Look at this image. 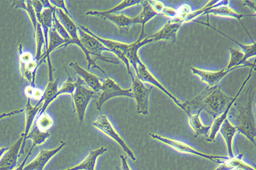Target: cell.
I'll return each mask as SVG.
<instances>
[{"mask_svg": "<svg viewBox=\"0 0 256 170\" xmlns=\"http://www.w3.org/2000/svg\"><path fill=\"white\" fill-rule=\"evenodd\" d=\"M232 98L222 91L220 85L218 84L216 86H207L193 100L182 102V106L188 116L204 111L216 119L222 114Z\"/></svg>", "mask_w": 256, "mask_h": 170, "instance_id": "1", "label": "cell"}, {"mask_svg": "<svg viewBox=\"0 0 256 170\" xmlns=\"http://www.w3.org/2000/svg\"><path fill=\"white\" fill-rule=\"evenodd\" d=\"M246 100L233 103L228 114L227 119L238 132L241 133L256 146V128L253 103L254 93L248 88Z\"/></svg>", "mask_w": 256, "mask_h": 170, "instance_id": "2", "label": "cell"}, {"mask_svg": "<svg viewBox=\"0 0 256 170\" xmlns=\"http://www.w3.org/2000/svg\"><path fill=\"white\" fill-rule=\"evenodd\" d=\"M152 139L158 140L162 143L168 144L169 146L172 147L176 151L179 152L180 153L188 154L198 156L206 160H211V162L216 163V164H220L224 160H227L228 158V156H218V155H210L206 154L200 152L194 148L189 144L184 143V142L178 141V140L168 138L162 136L161 135L157 134H150Z\"/></svg>", "mask_w": 256, "mask_h": 170, "instance_id": "3", "label": "cell"}, {"mask_svg": "<svg viewBox=\"0 0 256 170\" xmlns=\"http://www.w3.org/2000/svg\"><path fill=\"white\" fill-rule=\"evenodd\" d=\"M75 84H76V88L72 96L73 103H74L75 112L80 121L83 122L89 102L92 98L95 97L97 93L88 88L79 77L75 82Z\"/></svg>", "mask_w": 256, "mask_h": 170, "instance_id": "4", "label": "cell"}, {"mask_svg": "<svg viewBox=\"0 0 256 170\" xmlns=\"http://www.w3.org/2000/svg\"><path fill=\"white\" fill-rule=\"evenodd\" d=\"M99 98L96 102V108L102 111V106L105 102L114 98L126 97L132 98V89H123L116 82L108 76L102 81Z\"/></svg>", "mask_w": 256, "mask_h": 170, "instance_id": "5", "label": "cell"}, {"mask_svg": "<svg viewBox=\"0 0 256 170\" xmlns=\"http://www.w3.org/2000/svg\"><path fill=\"white\" fill-rule=\"evenodd\" d=\"M78 35L81 42L82 46L92 56L95 60H100L108 64H118L120 62L114 58H108L102 54L104 52L109 50L98 41L97 39L89 35L86 32L82 30L79 27H78Z\"/></svg>", "mask_w": 256, "mask_h": 170, "instance_id": "6", "label": "cell"}, {"mask_svg": "<svg viewBox=\"0 0 256 170\" xmlns=\"http://www.w3.org/2000/svg\"><path fill=\"white\" fill-rule=\"evenodd\" d=\"M94 127L97 128L100 132H104L107 136L110 138L111 139L114 140L116 143L118 144L124 152L126 154L128 157H129L132 160L136 162V158L134 152L132 149L128 146L124 140L122 138L120 134L116 128H114L113 125L109 120L108 117L104 114H100L96 120L92 122Z\"/></svg>", "mask_w": 256, "mask_h": 170, "instance_id": "7", "label": "cell"}, {"mask_svg": "<svg viewBox=\"0 0 256 170\" xmlns=\"http://www.w3.org/2000/svg\"><path fill=\"white\" fill-rule=\"evenodd\" d=\"M76 24L77 26L79 27L82 30L92 36L93 38L97 39L98 41H100L109 50V52H113L114 54L116 55V57L124 63L125 66H126L128 74H129L130 77L132 76V73L131 70H130V64L126 58V54L128 47H129V44L118 42V41L100 38V36L96 35V34L91 32L88 28L82 26V25L77 24V22H76Z\"/></svg>", "mask_w": 256, "mask_h": 170, "instance_id": "8", "label": "cell"}, {"mask_svg": "<svg viewBox=\"0 0 256 170\" xmlns=\"http://www.w3.org/2000/svg\"><path fill=\"white\" fill-rule=\"evenodd\" d=\"M132 81V98L136 102V112L139 114L148 116V100L152 86L148 88L138 78L132 74L131 76Z\"/></svg>", "mask_w": 256, "mask_h": 170, "instance_id": "9", "label": "cell"}, {"mask_svg": "<svg viewBox=\"0 0 256 170\" xmlns=\"http://www.w3.org/2000/svg\"><path fill=\"white\" fill-rule=\"evenodd\" d=\"M136 76L141 82L152 84L153 86L160 90L162 92H164L168 97L170 98L178 107L180 108V109L184 110V112L182 102H180L172 94H171L164 85H162L161 82L152 74V73L148 70L147 66L144 64V62L141 60V59L139 60L138 62H137Z\"/></svg>", "mask_w": 256, "mask_h": 170, "instance_id": "10", "label": "cell"}, {"mask_svg": "<svg viewBox=\"0 0 256 170\" xmlns=\"http://www.w3.org/2000/svg\"><path fill=\"white\" fill-rule=\"evenodd\" d=\"M86 16H96L105 20L113 22L118 28L120 34H127L130 28L138 24V20L136 16L134 18H130L124 14H102L98 10H89L86 12Z\"/></svg>", "mask_w": 256, "mask_h": 170, "instance_id": "11", "label": "cell"}, {"mask_svg": "<svg viewBox=\"0 0 256 170\" xmlns=\"http://www.w3.org/2000/svg\"><path fill=\"white\" fill-rule=\"evenodd\" d=\"M255 66L256 64H254L252 66H251L248 76L244 80V82H243V84H242L241 87H240L239 90L238 91L236 96H235L234 98H232V101H230V104H228L226 110H224L222 114L220 116L214 119V123H212V126H211V128H210L209 134H208L206 138V141L208 142L211 143V142H216V135L218 133L219 130H220L222 124L227 119L228 114V112H230V107L232 106L233 103H234L237 100V98H238L240 94L242 92V90L244 88V85L246 84V82H248L249 81V80L250 79L251 77H252V71L254 68H255Z\"/></svg>", "mask_w": 256, "mask_h": 170, "instance_id": "12", "label": "cell"}, {"mask_svg": "<svg viewBox=\"0 0 256 170\" xmlns=\"http://www.w3.org/2000/svg\"><path fill=\"white\" fill-rule=\"evenodd\" d=\"M44 6V8L40 15L36 16V20L38 24L42 27L43 34L45 40V49L46 50L49 42V33L50 30L52 27V20H54V14L56 12V8L52 6L50 1L45 0L41 1Z\"/></svg>", "mask_w": 256, "mask_h": 170, "instance_id": "13", "label": "cell"}, {"mask_svg": "<svg viewBox=\"0 0 256 170\" xmlns=\"http://www.w3.org/2000/svg\"><path fill=\"white\" fill-rule=\"evenodd\" d=\"M24 138L19 139L9 147L8 150L0 160V170H13L17 167L18 160L20 157Z\"/></svg>", "mask_w": 256, "mask_h": 170, "instance_id": "14", "label": "cell"}, {"mask_svg": "<svg viewBox=\"0 0 256 170\" xmlns=\"http://www.w3.org/2000/svg\"><path fill=\"white\" fill-rule=\"evenodd\" d=\"M66 146L65 142L62 141L56 148L51 150H42L38 156L28 165H25L24 170H44L46 165L57 154Z\"/></svg>", "mask_w": 256, "mask_h": 170, "instance_id": "15", "label": "cell"}, {"mask_svg": "<svg viewBox=\"0 0 256 170\" xmlns=\"http://www.w3.org/2000/svg\"><path fill=\"white\" fill-rule=\"evenodd\" d=\"M182 24H178L168 20L159 31L152 35L148 36L152 42L157 41H168V42H175L177 39V35Z\"/></svg>", "mask_w": 256, "mask_h": 170, "instance_id": "16", "label": "cell"}, {"mask_svg": "<svg viewBox=\"0 0 256 170\" xmlns=\"http://www.w3.org/2000/svg\"><path fill=\"white\" fill-rule=\"evenodd\" d=\"M191 70L194 75L200 78L202 82L208 84V86H216L220 84V82L223 78L227 76L228 73L233 70H228L224 68L218 71H207L198 70V68H192Z\"/></svg>", "mask_w": 256, "mask_h": 170, "instance_id": "17", "label": "cell"}, {"mask_svg": "<svg viewBox=\"0 0 256 170\" xmlns=\"http://www.w3.org/2000/svg\"><path fill=\"white\" fill-rule=\"evenodd\" d=\"M70 66L74 70V72L78 76L84 84L88 86L89 88L95 92L96 93L99 94L102 85V81L100 78L84 70L76 62H70Z\"/></svg>", "mask_w": 256, "mask_h": 170, "instance_id": "18", "label": "cell"}, {"mask_svg": "<svg viewBox=\"0 0 256 170\" xmlns=\"http://www.w3.org/2000/svg\"><path fill=\"white\" fill-rule=\"evenodd\" d=\"M40 104H36V106H32L31 104L30 98H28L26 104L25 106V126L24 132L22 133V136L24 138V142L22 148H20V156L24 153L25 144H26V136H28V133L30 132L32 125L34 122H35L36 116H38V112L40 109Z\"/></svg>", "mask_w": 256, "mask_h": 170, "instance_id": "19", "label": "cell"}, {"mask_svg": "<svg viewBox=\"0 0 256 170\" xmlns=\"http://www.w3.org/2000/svg\"><path fill=\"white\" fill-rule=\"evenodd\" d=\"M58 79L48 80V84L44 90L42 98L38 102L40 104H42V105L36 116H40L43 112H46V110L50 104L58 98L57 93H58Z\"/></svg>", "mask_w": 256, "mask_h": 170, "instance_id": "20", "label": "cell"}, {"mask_svg": "<svg viewBox=\"0 0 256 170\" xmlns=\"http://www.w3.org/2000/svg\"><path fill=\"white\" fill-rule=\"evenodd\" d=\"M206 15L209 16V15H214L216 16H220V17H226V18H233V19H236L238 20L240 24H242V26H243L244 31L246 32V34H248L249 38L251 39V40L252 41V42H255L254 40H253L252 36H250L249 34L248 30H246V26H244L243 22H242V20L243 19L244 17H256L254 15H244L242 14H238L236 12H235L234 10L232 8H230V6H218V8H212L210 9L209 11H208V12L206 14Z\"/></svg>", "mask_w": 256, "mask_h": 170, "instance_id": "21", "label": "cell"}, {"mask_svg": "<svg viewBox=\"0 0 256 170\" xmlns=\"http://www.w3.org/2000/svg\"><path fill=\"white\" fill-rule=\"evenodd\" d=\"M106 150L107 149L102 146L96 150H90L86 158L80 164L62 170H95L98 158L106 152Z\"/></svg>", "mask_w": 256, "mask_h": 170, "instance_id": "22", "label": "cell"}, {"mask_svg": "<svg viewBox=\"0 0 256 170\" xmlns=\"http://www.w3.org/2000/svg\"><path fill=\"white\" fill-rule=\"evenodd\" d=\"M44 63L41 60L38 62L36 59L30 62H20V70L22 78L29 82V85L36 87V72L38 66Z\"/></svg>", "mask_w": 256, "mask_h": 170, "instance_id": "23", "label": "cell"}, {"mask_svg": "<svg viewBox=\"0 0 256 170\" xmlns=\"http://www.w3.org/2000/svg\"><path fill=\"white\" fill-rule=\"evenodd\" d=\"M244 154L240 153L233 158H228L214 170H256L243 160Z\"/></svg>", "mask_w": 256, "mask_h": 170, "instance_id": "24", "label": "cell"}, {"mask_svg": "<svg viewBox=\"0 0 256 170\" xmlns=\"http://www.w3.org/2000/svg\"><path fill=\"white\" fill-rule=\"evenodd\" d=\"M218 132L220 133L222 136L223 137L224 141L226 142V146H227V150L228 158H233L234 156L233 152L232 144L233 139L235 135L238 132L236 128L234 127L232 124L226 119L222 124Z\"/></svg>", "mask_w": 256, "mask_h": 170, "instance_id": "25", "label": "cell"}, {"mask_svg": "<svg viewBox=\"0 0 256 170\" xmlns=\"http://www.w3.org/2000/svg\"><path fill=\"white\" fill-rule=\"evenodd\" d=\"M194 22H196V24H201L204 25V26H206L211 28L214 30L218 32V33L221 34V35H222L223 36H225V38H228V40H230V41H232V42L236 43V44L238 45V46L240 48V50H242V52H244V63L248 64V59L251 58V57L256 56V42H252V44H250V45L242 44L237 42V41H235V40H233V39L232 38H230V36H228L225 35V34H224L223 33V32L219 31V30H218L212 27L211 24H210L209 22H208V24H206V22H198V20H194Z\"/></svg>", "mask_w": 256, "mask_h": 170, "instance_id": "26", "label": "cell"}, {"mask_svg": "<svg viewBox=\"0 0 256 170\" xmlns=\"http://www.w3.org/2000/svg\"><path fill=\"white\" fill-rule=\"evenodd\" d=\"M141 4L143 6L142 10L136 16L137 20H138V24L142 25L141 34L139 36V40L144 39V28H145L146 24L152 18H154L155 16L158 15L153 10L148 1H142Z\"/></svg>", "mask_w": 256, "mask_h": 170, "instance_id": "27", "label": "cell"}, {"mask_svg": "<svg viewBox=\"0 0 256 170\" xmlns=\"http://www.w3.org/2000/svg\"><path fill=\"white\" fill-rule=\"evenodd\" d=\"M65 40L58 35L54 28H52L49 33V42H48V49L46 50L44 54H42V58L44 60H51L50 54L52 52L60 49L62 46L65 44Z\"/></svg>", "mask_w": 256, "mask_h": 170, "instance_id": "28", "label": "cell"}, {"mask_svg": "<svg viewBox=\"0 0 256 170\" xmlns=\"http://www.w3.org/2000/svg\"><path fill=\"white\" fill-rule=\"evenodd\" d=\"M200 112H198L196 114H190L188 116L190 126L195 132V138L202 135L208 136L211 128V126H204L202 124L200 118Z\"/></svg>", "mask_w": 256, "mask_h": 170, "instance_id": "29", "label": "cell"}, {"mask_svg": "<svg viewBox=\"0 0 256 170\" xmlns=\"http://www.w3.org/2000/svg\"><path fill=\"white\" fill-rule=\"evenodd\" d=\"M11 8L22 9V10L26 11L28 14L32 25H33L34 30H35L38 22V20H36V14L35 10H34L33 4H32V1H28V0H26V1H12Z\"/></svg>", "mask_w": 256, "mask_h": 170, "instance_id": "30", "label": "cell"}, {"mask_svg": "<svg viewBox=\"0 0 256 170\" xmlns=\"http://www.w3.org/2000/svg\"><path fill=\"white\" fill-rule=\"evenodd\" d=\"M50 136H51L50 133L47 132H42L35 126L30 130L26 136V140H31L32 141V146L30 150L33 151L36 146L44 144Z\"/></svg>", "mask_w": 256, "mask_h": 170, "instance_id": "31", "label": "cell"}, {"mask_svg": "<svg viewBox=\"0 0 256 170\" xmlns=\"http://www.w3.org/2000/svg\"><path fill=\"white\" fill-rule=\"evenodd\" d=\"M34 36H35L36 43L35 59L36 61L40 62V60L42 56V48L45 47V40L42 27H41L40 24H38L36 29L34 30Z\"/></svg>", "mask_w": 256, "mask_h": 170, "instance_id": "32", "label": "cell"}, {"mask_svg": "<svg viewBox=\"0 0 256 170\" xmlns=\"http://www.w3.org/2000/svg\"><path fill=\"white\" fill-rule=\"evenodd\" d=\"M140 0H125L122 1L115 8L110 9L106 11H99L102 14H118V13L124 9L131 8L132 6H137V4H141Z\"/></svg>", "mask_w": 256, "mask_h": 170, "instance_id": "33", "label": "cell"}, {"mask_svg": "<svg viewBox=\"0 0 256 170\" xmlns=\"http://www.w3.org/2000/svg\"><path fill=\"white\" fill-rule=\"evenodd\" d=\"M35 124L36 128L42 132H46L52 128L54 120L46 112H43L40 116H36Z\"/></svg>", "mask_w": 256, "mask_h": 170, "instance_id": "34", "label": "cell"}, {"mask_svg": "<svg viewBox=\"0 0 256 170\" xmlns=\"http://www.w3.org/2000/svg\"><path fill=\"white\" fill-rule=\"evenodd\" d=\"M177 12V16L173 20H170L171 22H178L184 24L186 18L190 14L192 11L191 10L190 6L187 4H182L179 8L176 9Z\"/></svg>", "mask_w": 256, "mask_h": 170, "instance_id": "35", "label": "cell"}, {"mask_svg": "<svg viewBox=\"0 0 256 170\" xmlns=\"http://www.w3.org/2000/svg\"><path fill=\"white\" fill-rule=\"evenodd\" d=\"M67 73L68 75V79L66 80V82L62 85L60 88H59L58 93H57V96H58V97L59 96L63 95V94H70V95L72 96L75 90V88H76V84H75L74 80L70 76L68 71Z\"/></svg>", "mask_w": 256, "mask_h": 170, "instance_id": "36", "label": "cell"}, {"mask_svg": "<svg viewBox=\"0 0 256 170\" xmlns=\"http://www.w3.org/2000/svg\"><path fill=\"white\" fill-rule=\"evenodd\" d=\"M52 28L56 30L58 35L61 36L62 38L65 40L66 44L63 46H62L60 48H63L64 46H66L70 42L72 38H70V36L68 34L67 31L64 28L62 25L61 24L60 22H59L58 19H57L56 15V12L54 14V20H52Z\"/></svg>", "mask_w": 256, "mask_h": 170, "instance_id": "37", "label": "cell"}, {"mask_svg": "<svg viewBox=\"0 0 256 170\" xmlns=\"http://www.w3.org/2000/svg\"><path fill=\"white\" fill-rule=\"evenodd\" d=\"M50 2L54 8L60 9L66 15L68 16L70 18H72V19H73L72 15H70V14L68 12L65 1H64V0H51Z\"/></svg>", "mask_w": 256, "mask_h": 170, "instance_id": "38", "label": "cell"}, {"mask_svg": "<svg viewBox=\"0 0 256 170\" xmlns=\"http://www.w3.org/2000/svg\"><path fill=\"white\" fill-rule=\"evenodd\" d=\"M148 4H150V6H152L153 10L156 12L158 14H162L163 12L164 9L166 6H164V4L162 3V2L156 1V0H152V1H148Z\"/></svg>", "mask_w": 256, "mask_h": 170, "instance_id": "39", "label": "cell"}, {"mask_svg": "<svg viewBox=\"0 0 256 170\" xmlns=\"http://www.w3.org/2000/svg\"><path fill=\"white\" fill-rule=\"evenodd\" d=\"M162 14H164L166 17L170 18V20L174 19L177 16V12H176V8H164Z\"/></svg>", "mask_w": 256, "mask_h": 170, "instance_id": "40", "label": "cell"}, {"mask_svg": "<svg viewBox=\"0 0 256 170\" xmlns=\"http://www.w3.org/2000/svg\"><path fill=\"white\" fill-rule=\"evenodd\" d=\"M24 112V109L14 110V111L10 112H4V114H0V120H2V119L4 118H6V117L17 116V114H22V112Z\"/></svg>", "mask_w": 256, "mask_h": 170, "instance_id": "41", "label": "cell"}, {"mask_svg": "<svg viewBox=\"0 0 256 170\" xmlns=\"http://www.w3.org/2000/svg\"><path fill=\"white\" fill-rule=\"evenodd\" d=\"M43 94H44V90H42L36 88H36H34V93L33 95H32V98H34V100H40L42 98Z\"/></svg>", "mask_w": 256, "mask_h": 170, "instance_id": "42", "label": "cell"}, {"mask_svg": "<svg viewBox=\"0 0 256 170\" xmlns=\"http://www.w3.org/2000/svg\"><path fill=\"white\" fill-rule=\"evenodd\" d=\"M121 162V170H132L130 168L129 164H128L127 160V157L125 156L121 155L120 156Z\"/></svg>", "mask_w": 256, "mask_h": 170, "instance_id": "43", "label": "cell"}, {"mask_svg": "<svg viewBox=\"0 0 256 170\" xmlns=\"http://www.w3.org/2000/svg\"><path fill=\"white\" fill-rule=\"evenodd\" d=\"M32 151L30 150L28 153V154L26 155V157H25L24 160H22V162L20 163L19 166L13 170H24V168L25 165H26V162H27V160H28L30 156L31 155Z\"/></svg>", "mask_w": 256, "mask_h": 170, "instance_id": "44", "label": "cell"}, {"mask_svg": "<svg viewBox=\"0 0 256 170\" xmlns=\"http://www.w3.org/2000/svg\"><path fill=\"white\" fill-rule=\"evenodd\" d=\"M36 87L32 86L30 85H28V86H27L26 88H25L24 94L26 97L28 98H30V100H32L34 88H35Z\"/></svg>", "mask_w": 256, "mask_h": 170, "instance_id": "45", "label": "cell"}, {"mask_svg": "<svg viewBox=\"0 0 256 170\" xmlns=\"http://www.w3.org/2000/svg\"><path fill=\"white\" fill-rule=\"evenodd\" d=\"M244 6H248L256 16V2L255 1H244Z\"/></svg>", "mask_w": 256, "mask_h": 170, "instance_id": "46", "label": "cell"}, {"mask_svg": "<svg viewBox=\"0 0 256 170\" xmlns=\"http://www.w3.org/2000/svg\"><path fill=\"white\" fill-rule=\"evenodd\" d=\"M8 148L9 147H1V148H0V160L3 157L4 154L8 152Z\"/></svg>", "mask_w": 256, "mask_h": 170, "instance_id": "47", "label": "cell"}, {"mask_svg": "<svg viewBox=\"0 0 256 170\" xmlns=\"http://www.w3.org/2000/svg\"><path fill=\"white\" fill-rule=\"evenodd\" d=\"M115 170H121L120 168H116V169Z\"/></svg>", "mask_w": 256, "mask_h": 170, "instance_id": "48", "label": "cell"}]
</instances>
